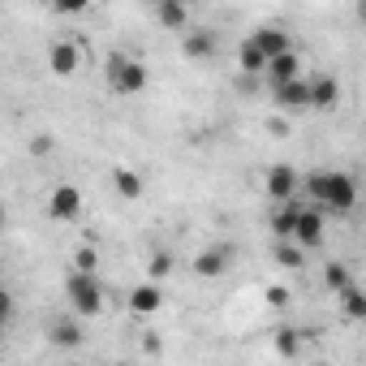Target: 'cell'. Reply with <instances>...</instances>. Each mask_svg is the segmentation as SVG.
<instances>
[{"label": "cell", "instance_id": "1", "mask_svg": "<svg viewBox=\"0 0 366 366\" xmlns=\"http://www.w3.org/2000/svg\"><path fill=\"white\" fill-rule=\"evenodd\" d=\"M302 194H306V207H315L323 220L327 216H349L357 207V181L349 172L315 168V172L302 177Z\"/></svg>", "mask_w": 366, "mask_h": 366}, {"label": "cell", "instance_id": "2", "mask_svg": "<svg viewBox=\"0 0 366 366\" xmlns=\"http://www.w3.org/2000/svg\"><path fill=\"white\" fill-rule=\"evenodd\" d=\"M65 297H69V315L74 319H95V315H104V302H108L99 276H82V272H69Z\"/></svg>", "mask_w": 366, "mask_h": 366}, {"label": "cell", "instance_id": "3", "mask_svg": "<svg viewBox=\"0 0 366 366\" xmlns=\"http://www.w3.org/2000/svg\"><path fill=\"white\" fill-rule=\"evenodd\" d=\"M104 78L117 95H142L147 91V65L138 56H125V52H112L108 65H104Z\"/></svg>", "mask_w": 366, "mask_h": 366}, {"label": "cell", "instance_id": "4", "mask_svg": "<svg viewBox=\"0 0 366 366\" xmlns=\"http://www.w3.org/2000/svg\"><path fill=\"white\" fill-rule=\"evenodd\" d=\"M302 194V172L293 168V164H276V168H267V199L280 207V203H293Z\"/></svg>", "mask_w": 366, "mask_h": 366}, {"label": "cell", "instance_id": "5", "mask_svg": "<svg viewBox=\"0 0 366 366\" xmlns=\"http://www.w3.org/2000/svg\"><path fill=\"white\" fill-rule=\"evenodd\" d=\"M233 263H237V250H233L229 242H212V246L194 259V276H199V280H216V276H224Z\"/></svg>", "mask_w": 366, "mask_h": 366}, {"label": "cell", "instance_id": "6", "mask_svg": "<svg viewBox=\"0 0 366 366\" xmlns=\"http://www.w3.org/2000/svg\"><path fill=\"white\" fill-rule=\"evenodd\" d=\"M323 216L315 212V207H306L302 203V212H297V220H293V233H289V242L297 246V250H315V246H323Z\"/></svg>", "mask_w": 366, "mask_h": 366}, {"label": "cell", "instance_id": "7", "mask_svg": "<svg viewBox=\"0 0 366 366\" xmlns=\"http://www.w3.org/2000/svg\"><path fill=\"white\" fill-rule=\"evenodd\" d=\"M78 65H82V48H78L74 39H52V48H48V69H52L56 78H74Z\"/></svg>", "mask_w": 366, "mask_h": 366}, {"label": "cell", "instance_id": "8", "mask_svg": "<svg viewBox=\"0 0 366 366\" xmlns=\"http://www.w3.org/2000/svg\"><path fill=\"white\" fill-rule=\"evenodd\" d=\"M125 306H129V315L151 319V315H159V310H164V289H159V285H151V280H142V285H134V289H129Z\"/></svg>", "mask_w": 366, "mask_h": 366}, {"label": "cell", "instance_id": "9", "mask_svg": "<svg viewBox=\"0 0 366 366\" xmlns=\"http://www.w3.org/2000/svg\"><path fill=\"white\" fill-rule=\"evenodd\" d=\"M48 216L52 220H78L82 216V190L69 186V181H65V186H56L48 194Z\"/></svg>", "mask_w": 366, "mask_h": 366}, {"label": "cell", "instance_id": "10", "mask_svg": "<svg viewBox=\"0 0 366 366\" xmlns=\"http://www.w3.org/2000/svg\"><path fill=\"white\" fill-rule=\"evenodd\" d=\"M246 44L263 56V61H276V56H285L293 44H289V35L280 31V26H259L254 35H246Z\"/></svg>", "mask_w": 366, "mask_h": 366}, {"label": "cell", "instance_id": "11", "mask_svg": "<svg viewBox=\"0 0 366 366\" xmlns=\"http://www.w3.org/2000/svg\"><path fill=\"white\" fill-rule=\"evenodd\" d=\"M306 82H310V112H332L340 104V82L332 74H315Z\"/></svg>", "mask_w": 366, "mask_h": 366}, {"label": "cell", "instance_id": "12", "mask_svg": "<svg viewBox=\"0 0 366 366\" xmlns=\"http://www.w3.org/2000/svg\"><path fill=\"white\" fill-rule=\"evenodd\" d=\"M263 78L272 82V86H285V82H297V78H306L302 74V52H285V56H276V61H267V69H263Z\"/></svg>", "mask_w": 366, "mask_h": 366}, {"label": "cell", "instance_id": "13", "mask_svg": "<svg viewBox=\"0 0 366 366\" xmlns=\"http://www.w3.org/2000/svg\"><path fill=\"white\" fill-rule=\"evenodd\" d=\"M272 95H276V104H280L285 112H310V82H306V78L285 82V86H272Z\"/></svg>", "mask_w": 366, "mask_h": 366}, {"label": "cell", "instance_id": "14", "mask_svg": "<svg viewBox=\"0 0 366 366\" xmlns=\"http://www.w3.org/2000/svg\"><path fill=\"white\" fill-rule=\"evenodd\" d=\"M48 336H52L56 349H78V345H82V319H74V315H56L52 327H48Z\"/></svg>", "mask_w": 366, "mask_h": 366}, {"label": "cell", "instance_id": "15", "mask_svg": "<svg viewBox=\"0 0 366 366\" xmlns=\"http://www.w3.org/2000/svg\"><path fill=\"white\" fill-rule=\"evenodd\" d=\"M181 56H190V61H212V56H216V35H212V31H186V35H181Z\"/></svg>", "mask_w": 366, "mask_h": 366}, {"label": "cell", "instance_id": "16", "mask_svg": "<svg viewBox=\"0 0 366 366\" xmlns=\"http://www.w3.org/2000/svg\"><path fill=\"white\" fill-rule=\"evenodd\" d=\"M112 190H117L125 203H138L142 190H147V186H142V172H138V168H125V164L112 168Z\"/></svg>", "mask_w": 366, "mask_h": 366}, {"label": "cell", "instance_id": "17", "mask_svg": "<svg viewBox=\"0 0 366 366\" xmlns=\"http://www.w3.org/2000/svg\"><path fill=\"white\" fill-rule=\"evenodd\" d=\"M155 22L168 26V31H190V9L181 0H159L155 5Z\"/></svg>", "mask_w": 366, "mask_h": 366}, {"label": "cell", "instance_id": "18", "mask_svg": "<svg viewBox=\"0 0 366 366\" xmlns=\"http://www.w3.org/2000/svg\"><path fill=\"white\" fill-rule=\"evenodd\" d=\"M297 212H302V203L293 199V203H280L276 212H272V233L280 237V242H289V233H293V220H297Z\"/></svg>", "mask_w": 366, "mask_h": 366}, {"label": "cell", "instance_id": "19", "mask_svg": "<svg viewBox=\"0 0 366 366\" xmlns=\"http://www.w3.org/2000/svg\"><path fill=\"white\" fill-rule=\"evenodd\" d=\"M172 267H177V259H172L168 250H155V254L147 259V280H151V285H164V280L172 276Z\"/></svg>", "mask_w": 366, "mask_h": 366}, {"label": "cell", "instance_id": "20", "mask_svg": "<svg viewBox=\"0 0 366 366\" xmlns=\"http://www.w3.org/2000/svg\"><path fill=\"white\" fill-rule=\"evenodd\" d=\"M74 272H82V276H99V250H95V242H82V246L74 250Z\"/></svg>", "mask_w": 366, "mask_h": 366}, {"label": "cell", "instance_id": "21", "mask_svg": "<svg viewBox=\"0 0 366 366\" xmlns=\"http://www.w3.org/2000/svg\"><path fill=\"white\" fill-rule=\"evenodd\" d=\"M276 267H285V272H302V267H306V250H297L293 242H276Z\"/></svg>", "mask_w": 366, "mask_h": 366}, {"label": "cell", "instance_id": "22", "mask_svg": "<svg viewBox=\"0 0 366 366\" xmlns=\"http://www.w3.org/2000/svg\"><path fill=\"white\" fill-rule=\"evenodd\" d=\"M323 285H327L332 293H345V289L353 285V272H349V263H327V267H323Z\"/></svg>", "mask_w": 366, "mask_h": 366}, {"label": "cell", "instance_id": "23", "mask_svg": "<svg viewBox=\"0 0 366 366\" xmlns=\"http://www.w3.org/2000/svg\"><path fill=\"white\" fill-rule=\"evenodd\" d=\"M340 310H345V319H353V323H357V319L366 315V293H362L357 285H349V289L340 293Z\"/></svg>", "mask_w": 366, "mask_h": 366}, {"label": "cell", "instance_id": "24", "mask_svg": "<svg viewBox=\"0 0 366 366\" xmlns=\"http://www.w3.org/2000/svg\"><path fill=\"white\" fill-rule=\"evenodd\" d=\"M297 349H302V332L280 327V332H276V353H280V357H297Z\"/></svg>", "mask_w": 366, "mask_h": 366}, {"label": "cell", "instance_id": "25", "mask_svg": "<svg viewBox=\"0 0 366 366\" xmlns=\"http://www.w3.org/2000/svg\"><path fill=\"white\" fill-rule=\"evenodd\" d=\"M237 65H242V74H263L267 69V61L250 48V44H242V52H237Z\"/></svg>", "mask_w": 366, "mask_h": 366}, {"label": "cell", "instance_id": "26", "mask_svg": "<svg viewBox=\"0 0 366 366\" xmlns=\"http://www.w3.org/2000/svg\"><path fill=\"white\" fill-rule=\"evenodd\" d=\"M263 302H267L272 310H285V306H289V289H285V285H267V289H263Z\"/></svg>", "mask_w": 366, "mask_h": 366}, {"label": "cell", "instance_id": "27", "mask_svg": "<svg viewBox=\"0 0 366 366\" xmlns=\"http://www.w3.org/2000/svg\"><path fill=\"white\" fill-rule=\"evenodd\" d=\"M52 151H56V138H52V134H35V138H31V155L44 159V155H52Z\"/></svg>", "mask_w": 366, "mask_h": 366}, {"label": "cell", "instance_id": "28", "mask_svg": "<svg viewBox=\"0 0 366 366\" xmlns=\"http://www.w3.org/2000/svg\"><path fill=\"white\" fill-rule=\"evenodd\" d=\"M9 315H14V293L0 285V323H9Z\"/></svg>", "mask_w": 366, "mask_h": 366}, {"label": "cell", "instance_id": "29", "mask_svg": "<svg viewBox=\"0 0 366 366\" xmlns=\"http://www.w3.org/2000/svg\"><path fill=\"white\" fill-rule=\"evenodd\" d=\"M142 349H147V353H159V349H164V340H159L155 332H147V336H142Z\"/></svg>", "mask_w": 366, "mask_h": 366}, {"label": "cell", "instance_id": "30", "mask_svg": "<svg viewBox=\"0 0 366 366\" xmlns=\"http://www.w3.org/2000/svg\"><path fill=\"white\" fill-rule=\"evenodd\" d=\"M0 229H5V203H0Z\"/></svg>", "mask_w": 366, "mask_h": 366}, {"label": "cell", "instance_id": "31", "mask_svg": "<svg viewBox=\"0 0 366 366\" xmlns=\"http://www.w3.org/2000/svg\"><path fill=\"white\" fill-rule=\"evenodd\" d=\"M0 327H5V323H0Z\"/></svg>", "mask_w": 366, "mask_h": 366}]
</instances>
